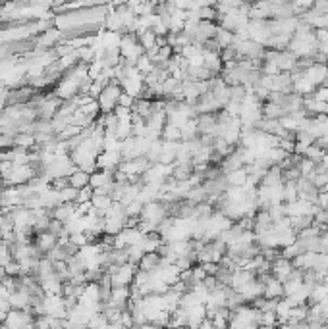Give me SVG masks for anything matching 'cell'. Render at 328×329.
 Returning a JSON list of instances; mask_svg holds the SVG:
<instances>
[{"label": "cell", "mask_w": 328, "mask_h": 329, "mask_svg": "<svg viewBox=\"0 0 328 329\" xmlns=\"http://www.w3.org/2000/svg\"><path fill=\"white\" fill-rule=\"evenodd\" d=\"M89 175L85 170H79L77 168L72 175H68V181H70V187H74V189H83V187H87L89 185Z\"/></svg>", "instance_id": "6da1fadb"}]
</instances>
